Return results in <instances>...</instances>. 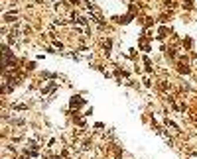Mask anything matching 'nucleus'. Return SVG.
I'll use <instances>...</instances> for the list:
<instances>
[{"instance_id":"obj_1","label":"nucleus","mask_w":197,"mask_h":159,"mask_svg":"<svg viewBox=\"0 0 197 159\" xmlns=\"http://www.w3.org/2000/svg\"><path fill=\"white\" fill-rule=\"evenodd\" d=\"M69 102H71L73 106H83V104H85V102L79 98V96H71V100H69Z\"/></svg>"}]
</instances>
